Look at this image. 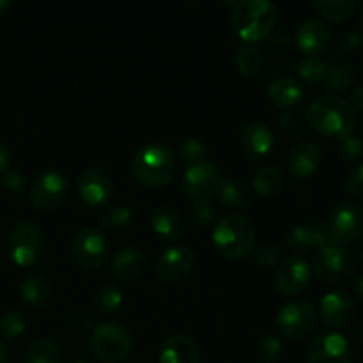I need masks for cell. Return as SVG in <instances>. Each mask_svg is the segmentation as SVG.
<instances>
[{
  "instance_id": "obj_53",
  "label": "cell",
  "mask_w": 363,
  "mask_h": 363,
  "mask_svg": "<svg viewBox=\"0 0 363 363\" xmlns=\"http://www.w3.org/2000/svg\"><path fill=\"white\" fill-rule=\"evenodd\" d=\"M360 69H362V73H363V59L360 60Z\"/></svg>"
},
{
  "instance_id": "obj_21",
  "label": "cell",
  "mask_w": 363,
  "mask_h": 363,
  "mask_svg": "<svg viewBox=\"0 0 363 363\" xmlns=\"http://www.w3.org/2000/svg\"><path fill=\"white\" fill-rule=\"evenodd\" d=\"M323 155L318 144L300 142L291 149L289 158H287V169H289L291 176L298 177V179H307L319 169Z\"/></svg>"
},
{
  "instance_id": "obj_9",
  "label": "cell",
  "mask_w": 363,
  "mask_h": 363,
  "mask_svg": "<svg viewBox=\"0 0 363 363\" xmlns=\"http://www.w3.org/2000/svg\"><path fill=\"white\" fill-rule=\"evenodd\" d=\"M330 234L333 243L344 245L353 243L363 236V206L353 199H344L337 202L330 213L328 222Z\"/></svg>"
},
{
  "instance_id": "obj_19",
  "label": "cell",
  "mask_w": 363,
  "mask_h": 363,
  "mask_svg": "<svg viewBox=\"0 0 363 363\" xmlns=\"http://www.w3.org/2000/svg\"><path fill=\"white\" fill-rule=\"evenodd\" d=\"M330 38H332V32L328 25L318 18H311L298 27L294 41L305 57H318L323 55V52L328 48Z\"/></svg>"
},
{
  "instance_id": "obj_20",
  "label": "cell",
  "mask_w": 363,
  "mask_h": 363,
  "mask_svg": "<svg viewBox=\"0 0 363 363\" xmlns=\"http://www.w3.org/2000/svg\"><path fill=\"white\" fill-rule=\"evenodd\" d=\"M241 147L250 158H269L275 149V133L264 123H252L241 133Z\"/></svg>"
},
{
  "instance_id": "obj_38",
  "label": "cell",
  "mask_w": 363,
  "mask_h": 363,
  "mask_svg": "<svg viewBox=\"0 0 363 363\" xmlns=\"http://www.w3.org/2000/svg\"><path fill=\"white\" fill-rule=\"evenodd\" d=\"M282 340L273 333H264L259 339L257 350H255V357L259 363H275L282 354Z\"/></svg>"
},
{
  "instance_id": "obj_37",
  "label": "cell",
  "mask_w": 363,
  "mask_h": 363,
  "mask_svg": "<svg viewBox=\"0 0 363 363\" xmlns=\"http://www.w3.org/2000/svg\"><path fill=\"white\" fill-rule=\"evenodd\" d=\"M101 225L108 233H124L131 225V211L128 208H124V206H113V208H110L103 215Z\"/></svg>"
},
{
  "instance_id": "obj_39",
  "label": "cell",
  "mask_w": 363,
  "mask_h": 363,
  "mask_svg": "<svg viewBox=\"0 0 363 363\" xmlns=\"http://www.w3.org/2000/svg\"><path fill=\"white\" fill-rule=\"evenodd\" d=\"M335 151L344 162H357L363 155V142L358 137H354L353 133L346 135V137L337 138Z\"/></svg>"
},
{
  "instance_id": "obj_28",
  "label": "cell",
  "mask_w": 363,
  "mask_h": 363,
  "mask_svg": "<svg viewBox=\"0 0 363 363\" xmlns=\"http://www.w3.org/2000/svg\"><path fill=\"white\" fill-rule=\"evenodd\" d=\"M312 9L321 20L342 23L354 16L358 9L357 0H314Z\"/></svg>"
},
{
  "instance_id": "obj_54",
  "label": "cell",
  "mask_w": 363,
  "mask_h": 363,
  "mask_svg": "<svg viewBox=\"0 0 363 363\" xmlns=\"http://www.w3.org/2000/svg\"><path fill=\"white\" fill-rule=\"evenodd\" d=\"M360 257H362V261H363V247H362V250H360Z\"/></svg>"
},
{
  "instance_id": "obj_16",
  "label": "cell",
  "mask_w": 363,
  "mask_h": 363,
  "mask_svg": "<svg viewBox=\"0 0 363 363\" xmlns=\"http://www.w3.org/2000/svg\"><path fill=\"white\" fill-rule=\"evenodd\" d=\"M326 243H333L330 234L328 223L321 220H308V222L294 225L287 234V247L291 254L303 257V254L311 252L314 247H323Z\"/></svg>"
},
{
  "instance_id": "obj_1",
  "label": "cell",
  "mask_w": 363,
  "mask_h": 363,
  "mask_svg": "<svg viewBox=\"0 0 363 363\" xmlns=\"http://www.w3.org/2000/svg\"><path fill=\"white\" fill-rule=\"evenodd\" d=\"M234 32L247 45H255L272 34L279 21L275 4L268 0H240L233 6Z\"/></svg>"
},
{
  "instance_id": "obj_10",
  "label": "cell",
  "mask_w": 363,
  "mask_h": 363,
  "mask_svg": "<svg viewBox=\"0 0 363 363\" xmlns=\"http://www.w3.org/2000/svg\"><path fill=\"white\" fill-rule=\"evenodd\" d=\"M71 252H73V259L78 268L92 273L103 268V264L108 259L110 248L108 241L101 230L96 229V227H87L77 234Z\"/></svg>"
},
{
  "instance_id": "obj_5",
  "label": "cell",
  "mask_w": 363,
  "mask_h": 363,
  "mask_svg": "<svg viewBox=\"0 0 363 363\" xmlns=\"http://www.w3.org/2000/svg\"><path fill=\"white\" fill-rule=\"evenodd\" d=\"M354 257L344 245L326 243L312 255L311 272L325 286H339L354 275Z\"/></svg>"
},
{
  "instance_id": "obj_7",
  "label": "cell",
  "mask_w": 363,
  "mask_h": 363,
  "mask_svg": "<svg viewBox=\"0 0 363 363\" xmlns=\"http://www.w3.org/2000/svg\"><path fill=\"white\" fill-rule=\"evenodd\" d=\"M43 252V233L35 223L20 222L7 236V254L20 268H30Z\"/></svg>"
},
{
  "instance_id": "obj_27",
  "label": "cell",
  "mask_w": 363,
  "mask_h": 363,
  "mask_svg": "<svg viewBox=\"0 0 363 363\" xmlns=\"http://www.w3.org/2000/svg\"><path fill=\"white\" fill-rule=\"evenodd\" d=\"M216 194H218L220 201L230 209H247L252 202L250 186L243 179H238V177L222 179Z\"/></svg>"
},
{
  "instance_id": "obj_52",
  "label": "cell",
  "mask_w": 363,
  "mask_h": 363,
  "mask_svg": "<svg viewBox=\"0 0 363 363\" xmlns=\"http://www.w3.org/2000/svg\"><path fill=\"white\" fill-rule=\"evenodd\" d=\"M69 363H89V362H85V360H73V362H69Z\"/></svg>"
},
{
  "instance_id": "obj_3",
  "label": "cell",
  "mask_w": 363,
  "mask_h": 363,
  "mask_svg": "<svg viewBox=\"0 0 363 363\" xmlns=\"http://www.w3.org/2000/svg\"><path fill=\"white\" fill-rule=\"evenodd\" d=\"M131 170L142 186L158 190L172 181L176 174V156L172 149L163 144H145L135 152Z\"/></svg>"
},
{
  "instance_id": "obj_24",
  "label": "cell",
  "mask_w": 363,
  "mask_h": 363,
  "mask_svg": "<svg viewBox=\"0 0 363 363\" xmlns=\"http://www.w3.org/2000/svg\"><path fill=\"white\" fill-rule=\"evenodd\" d=\"M151 229L165 241H176L183 234V216L172 206H160L151 216Z\"/></svg>"
},
{
  "instance_id": "obj_32",
  "label": "cell",
  "mask_w": 363,
  "mask_h": 363,
  "mask_svg": "<svg viewBox=\"0 0 363 363\" xmlns=\"http://www.w3.org/2000/svg\"><path fill=\"white\" fill-rule=\"evenodd\" d=\"M236 67L243 77H257L264 67V53L257 45H243L236 53Z\"/></svg>"
},
{
  "instance_id": "obj_15",
  "label": "cell",
  "mask_w": 363,
  "mask_h": 363,
  "mask_svg": "<svg viewBox=\"0 0 363 363\" xmlns=\"http://www.w3.org/2000/svg\"><path fill=\"white\" fill-rule=\"evenodd\" d=\"M307 363H353L350 340L335 332L318 335L307 350Z\"/></svg>"
},
{
  "instance_id": "obj_50",
  "label": "cell",
  "mask_w": 363,
  "mask_h": 363,
  "mask_svg": "<svg viewBox=\"0 0 363 363\" xmlns=\"http://www.w3.org/2000/svg\"><path fill=\"white\" fill-rule=\"evenodd\" d=\"M11 9V2L7 0H0V14H6Z\"/></svg>"
},
{
  "instance_id": "obj_8",
  "label": "cell",
  "mask_w": 363,
  "mask_h": 363,
  "mask_svg": "<svg viewBox=\"0 0 363 363\" xmlns=\"http://www.w3.org/2000/svg\"><path fill=\"white\" fill-rule=\"evenodd\" d=\"M315 308L307 300H291L279 308L275 325L287 339H305L315 328Z\"/></svg>"
},
{
  "instance_id": "obj_18",
  "label": "cell",
  "mask_w": 363,
  "mask_h": 363,
  "mask_svg": "<svg viewBox=\"0 0 363 363\" xmlns=\"http://www.w3.org/2000/svg\"><path fill=\"white\" fill-rule=\"evenodd\" d=\"M319 314L328 328H342L353 319L354 300L344 291H332L323 296Z\"/></svg>"
},
{
  "instance_id": "obj_51",
  "label": "cell",
  "mask_w": 363,
  "mask_h": 363,
  "mask_svg": "<svg viewBox=\"0 0 363 363\" xmlns=\"http://www.w3.org/2000/svg\"><path fill=\"white\" fill-rule=\"evenodd\" d=\"M360 28H362V34H363V13H362V16H360Z\"/></svg>"
},
{
  "instance_id": "obj_11",
  "label": "cell",
  "mask_w": 363,
  "mask_h": 363,
  "mask_svg": "<svg viewBox=\"0 0 363 363\" xmlns=\"http://www.w3.org/2000/svg\"><path fill=\"white\" fill-rule=\"evenodd\" d=\"M69 194V179L60 170H48L34 181L30 202L38 211H53L60 208Z\"/></svg>"
},
{
  "instance_id": "obj_26",
  "label": "cell",
  "mask_w": 363,
  "mask_h": 363,
  "mask_svg": "<svg viewBox=\"0 0 363 363\" xmlns=\"http://www.w3.org/2000/svg\"><path fill=\"white\" fill-rule=\"evenodd\" d=\"M268 96L273 105L280 108H291L303 99V89L294 78L279 77L269 84Z\"/></svg>"
},
{
  "instance_id": "obj_25",
  "label": "cell",
  "mask_w": 363,
  "mask_h": 363,
  "mask_svg": "<svg viewBox=\"0 0 363 363\" xmlns=\"http://www.w3.org/2000/svg\"><path fill=\"white\" fill-rule=\"evenodd\" d=\"M21 300L30 307H45L48 303L50 296H52V286H50L48 279L41 273H28L23 277L20 286Z\"/></svg>"
},
{
  "instance_id": "obj_48",
  "label": "cell",
  "mask_w": 363,
  "mask_h": 363,
  "mask_svg": "<svg viewBox=\"0 0 363 363\" xmlns=\"http://www.w3.org/2000/svg\"><path fill=\"white\" fill-rule=\"evenodd\" d=\"M354 294H357L358 300L363 301V275L357 280V284H354Z\"/></svg>"
},
{
  "instance_id": "obj_23",
  "label": "cell",
  "mask_w": 363,
  "mask_h": 363,
  "mask_svg": "<svg viewBox=\"0 0 363 363\" xmlns=\"http://www.w3.org/2000/svg\"><path fill=\"white\" fill-rule=\"evenodd\" d=\"M147 268V257L138 248H124L116 255L112 262V273L119 282L131 284L144 275Z\"/></svg>"
},
{
  "instance_id": "obj_31",
  "label": "cell",
  "mask_w": 363,
  "mask_h": 363,
  "mask_svg": "<svg viewBox=\"0 0 363 363\" xmlns=\"http://www.w3.org/2000/svg\"><path fill=\"white\" fill-rule=\"evenodd\" d=\"M25 363H62V351L55 340L39 337L28 344L25 351Z\"/></svg>"
},
{
  "instance_id": "obj_41",
  "label": "cell",
  "mask_w": 363,
  "mask_h": 363,
  "mask_svg": "<svg viewBox=\"0 0 363 363\" xmlns=\"http://www.w3.org/2000/svg\"><path fill=\"white\" fill-rule=\"evenodd\" d=\"M254 257H255V262H257L261 268L273 269L280 266V257H282V254H280V248L277 247V245L268 243V241H266V243H261L257 248H255Z\"/></svg>"
},
{
  "instance_id": "obj_29",
  "label": "cell",
  "mask_w": 363,
  "mask_h": 363,
  "mask_svg": "<svg viewBox=\"0 0 363 363\" xmlns=\"http://www.w3.org/2000/svg\"><path fill=\"white\" fill-rule=\"evenodd\" d=\"M252 186L261 197H275L286 186V176H284L282 169L277 165L262 167L255 172L254 179H252Z\"/></svg>"
},
{
  "instance_id": "obj_14",
  "label": "cell",
  "mask_w": 363,
  "mask_h": 363,
  "mask_svg": "<svg viewBox=\"0 0 363 363\" xmlns=\"http://www.w3.org/2000/svg\"><path fill=\"white\" fill-rule=\"evenodd\" d=\"M222 183V174L218 167L213 163H201V165L188 167L183 174V191L191 201H206L213 199V195L218 191Z\"/></svg>"
},
{
  "instance_id": "obj_45",
  "label": "cell",
  "mask_w": 363,
  "mask_h": 363,
  "mask_svg": "<svg viewBox=\"0 0 363 363\" xmlns=\"http://www.w3.org/2000/svg\"><path fill=\"white\" fill-rule=\"evenodd\" d=\"M11 165V152L6 145L0 142V174H6Z\"/></svg>"
},
{
  "instance_id": "obj_49",
  "label": "cell",
  "mask_w": 363,
  "mask_h": 363,
  "mask_svg": "<svg viewBox=\"0 0 363 363\" xmlns=\"http://www.w3.org/2000/svg\"><path fill=\"white\" fill-rule=\"evenodd\" d=\"M9 362V357H7V350L4 346V342L0 340V363H7Z\"/></svg>"
},
{
  "instance_id": "obj_4",
  "label": "cell",
  "mask_w": 363,
  "mask_h": 363,
  "mask_svg": "<svg viewBox=\"0 0 363 363\" xmlns=\"http://www.w3.org/2000/svg\"><path fill=\"white\" fill-rule=\"evenodd\" d=\"M213 243L227 259H243L255 247V227L243 215H225L213 229Z\"/></svg>"
},
{
  "instance_id": "obj_34",
  "label": "cell",
  "mask_w": 363,
  "mask_h": 363,
  "mask_svg": "<svg viewBox=\"0 0 363 363\" xmlns=\"http://www.w3.org/2000/svg\"><path fill=\"white\" fill-rule=\"evenodd\" d=\"M25 330H27V321L18 311H6L0 314V340L2 342L20 339Z\"/></svg>"
},
{
  "instance_id": "obj_47",
  "label": "cell",
  "mask_w": 363,
  "mask_h": 363,
  "mask_svg": "<svg viewBox=\"0 0 363 363\" xmlns=\"http://www.w3.org/2000/svg\"><path fill=\"white\" fill-rule=\"evenodd\" d=\"M351 106L354 108V112L360 110L363 113V87L353 89V94H351Z\"/></svg>"
},
{
  "instance_id": "obj_13",
  "label": "cell",
  "mask_w": 363,
  "mask_h": 363,
  "mask_svg": "<svg viewBox=\"0 0 363 363\" xmlns=\"http://www.w3.org/2000/svg\"><path fill=\"white\" fill-rule=\"evenodd\" d=\"M311 266L303 257L289 255L282 264L277 268L275 287L282 296L296 298L307 291L311 284Z\"/></svg>"
},
{
  "instance_id": "obj_12",
  "label": "cell",
  "mask_w": 363,
  "mask_h": 363,
  "mask_svg": "<svg viewBox=\"0 0 363 363\" xmlns=\"http://www.w3.org/2000/svg\"><path fill=\"white\" fill-rule=\"evenodd\" d=\"M195 266V252L186 245H174L169 247L156 262V277L160 282L179 284L186 279Z\"/></svg>"
},
{
  "instance_id": "obj_44",
  "label": "cell",
  "mask_w": 363,
  "mask_h": 363,
  "mask_svg": "<svg viewBox=\"0 0 363 363\" xmlns=\"http://www.w3.org/2000/svg\"><path fill=\"white\" fill-rule=\"evenodd\" d=\"M2 183L9 191H21L25 188L27 179L23 177V174L16 172V170H7V172L4 174Z\"/></svg>"
},
{
  "instance_id": "obj_40",
  "label": "cell",
  "mask_w": 363,
  "mask_h": 363,
  "mask_svg": "<svg viewBox=\"0 0 363 363\" xmlns=\"http://www.w3.org/2000/svg\"><path fill=\"white\" fill-rule=\"evenodd\" d=\"M213 218H215V204H213V199L191 202V222H194V225L197 229H206L208 225H211Z\"/></svg>"
},
{
  "instance_id": "obj_36",
  "label": "cell",
  "mask_w": 363,
  "mask_h": 363,
  "mask_svg": "<svg viewBox=\"0 0 363 363\" xmlns=\"http://www.w3.org/2000/svg\"><path fill=\"white\" fill-rule=\"evenodd\" d=\"M208 155H209L208 145H206L202 140H199V138H186L184 142H181L179 149H177V156H179L181 162L188 167L206 163Z\"/></svg>"
},
{
  "instance_id": "obj_30",
  "label": "cell",
  "mask_w": 363,
  "mask_h": 363,
  "mask_svg": "<svg viewBox=\"0 0 363 363\" xmlns=\"http://www.w3.org/2000/svg\"><path fill=\"white\" fill-rule=\"evenodd\" d=\"M124 303V294L116 284H101L94 291V308L99 315H112L121 311Z\"/></svg>"
},
{
  "instance_id": "obj_6",
  "label": "cell",
  "mask_w": 363,
  "mask_h": 363,
  "mask_svg": "<svg viewBox=\"0 0 363 363\" xmlns=\"http://www.w3.org/2000/svg\"><path fill=\"white\" fill-rule=\"evenodd\" d=\"M92 354L101 363H121L131 353L130 332L119 323H101L96 326L89 340Z\"/></svg>"
},
{
  "instance_id": "obj_17",
  "label": "cell",
  "mask_w": 363,
  "mask_h": 363,
  "mask_svg": "<svg viewBox=\"0 0 363 363\" xmlns=\"http://www.w3.org/2000/svg\"><path fill=\"white\" fill-rule=\"evenodd\" d=\"M78 194L85 204L99 208L112 199L113 183L105 170L91 167V169H85L78 177Z\"/></svg>"
},
{
  "instance_id": "obj_46",
  "label": "cell",
  "mask_w": 363,
  "mask_h": 363,
  "mask_svg": "<svg viewBox=\"0 0 363 363\" xmlns=\"http://www.w3.org/2000/svg\"><path fill=\"white\" fill-rule=\"evenodd\" d=\"M73 323L77 328H89L92 323V318L87 312H77V314L73 315Z\"/></svg>"
},
{
  "instance_id": "obj_22",
  "label": "cell",
  "mask_w": 363,
  "mask_h": 363,
  "mask_svg": "<svg viewBox=\"0 0 363 363\" xmlns=\"http://www.w3.org/2000/svg\"><path fill=\"white\" fill-rule=\"evenodd\" d=\"M158 363H201L199 346L191 337L176 333L163 342Z\"/></svg>"
},
{
  "instance_id": "obj_43",
  "label": "cell",
  "mask_w": 363,
  "mask_h": 363,
  "mask_svg": "<svg viewBox=\"0 0 363 363\" xmlns=\"http://www.w3.org/2000/svg\"><path fill=\"white\" fill-rule=\"evenodd\" d=\"M347 191L358 201H363V163L347 177Z\"/></svg>"
},
{
  "instance_id": "obj_42",
  "label": "cell",
  "mask_w": 363,
  "mask_h": 363,
  "mask_svg": "<svg viewBox=\"0 0 363 363\" xmlns=\"http://www.w3.org/2000/svg\"><path fill=\"white\" fill-rule=\"evenodd\" d=\"M362 45V34H358V32H350V34L342 35V38L339 39V43H337V53H340L342 57L351 55V53H354L357 50H360Z\"/></svg>"
},
{
  "instance_id": "obj_2",
  "label": "cell",
  "mask_w": 363,
  "mask_h": 363,
  "mask_svg": "<svg viewBox=\"0 0 363 363\" xmlns=\"http://www.w3.org/2000/svg\"><path fill=\"white\" fill-rule=\"evenodd\" d=\"M308 123L318 133L326 137H346L357 128V112L347 99L340 96H321L308 108Z\"/></svg>"
},
{
  "instance_id": "obj_33",
  "label": "cell",
  "mask_w": 363,
  "mask_h": 363,
  "mask_svg": "<svg viewBox=\"0 0 363 363\" xmlns=\"http://www.w3.org/2000/svg\"><path fill=\"white\" fill-rule=\"evenodd\" d=\"M330 71V62L323 59L321 55L318 57H303L298 66V73L308 84H321L326 80Z\"/></svg>"
},
{
  "instance_id": "obj_35",
  "label": "cell",
  "mask_w": 363,
  "mask_h": 363,
  "mask_svg": "<svg viewBox=\"0 0 363 363\" xmlns=\"http://www.w3.org/2000/svg\"><path fill=\"white\" fill-rule=\"evenodd\" d=\"M357 82L353 73V67L346 62H335V64H330V71H328V77H326L325 84L326 87L332 89V91H347L351 89V85Z\"/></svg>"
}]
</instances>
